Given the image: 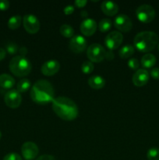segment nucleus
Returning <instances> with one entry per match:
<instances>
[{
  "instance_id": "33",
  "label": "nucleus",
  "mask_w": 159,
  "mask_h": 160,
  "mask_svg": "<svg viewBox=\"0 0 159 160\" xmlns=\"http://www.w3.org/2000/svg\"><path fill=\"white\" fill-rule=\"evenodd\" d=\"M36 160H56V159L54 157V156H51V155L45 154L37 157V159H36Z\"/></svg>"
},
{
  "instance_id": "22",
  "label": "nucleus",
  "mask_w": 159,
  "mask_h": 160,
  "mask_svg": "<svg viewBox=\"0 0 159 160\" xmlns=\"http://www.w3.org/2000/svg\"><path fill=\"white\" fill-rule=\"evenodd\" d=\"M31 81L26 79V78H23V79H21L18 83H17V90L20 93L26 92V91L29 90L30 88H31Z\"/></svg>"
},
{
  "instance_id": "27",
  "label": "nucleus",
  "mask_w": 159,
  "mask_h": 160,
  "mask_svg": "<svg viewBox=\"0 0 159 160\" xmlns=\"http://www.w3.org/2000/svg\"><path fill=\"white\" fill-rule=\"evenodd\" d=\"M6 50L9 54H15L19 52V47L15 42H9L6 46Z\"/></svg>"
},
{
  "instance_id": "3",
  "label": "nucleus",
  "mask_w": 159,
  "mask_h": 160,
  "mask_svg": "<svg viewBox=\"0 0 159 160\" xmlns=\"http://www.w3.org/2000/svg\"><path fill=\"white\" fill-rule=\"evenodd\" d=\"M133 44L138 51L149 52L158 44V35L153 31H141L135 36Z\"/></svg>"
},
{
  "instance_id": "15",
  "label": "nucleus",
  "mask_w": 159,
  "mask_h": 160,
  "mask_svg": "<svg viewBox=\"0 0 159 160\" xmlns=\"http://www.w3.org/2000/svg\"><path fill=\"white\" fill-rule=\"evenodd\" d=\"M150 74L145 69H138L132 76V83L137 87L145 85L149 81Z\"/></svg>"
},
{
  "instance_id": "6",
  "label": "nucleus",
  "mask_w": 159,
  "mask_h": 160,
  "mask_svg": "<svg viewBox=\"0 0 159 160\" xmlns=\"http://www.w3.org/2000/svg\"><path fill=\"white\" fill-rule=\"evenodd\" d=\"M155 10L151 5H140L136 9V16L140 21L143 23H150L155 17Z\"/></svg>"
},
{
  "instance_id": "2",
  "label": "nucleus",
  "mask_w": 159,
  "mask_h": 160,
  "mask_svg": "<svg viewBox=\"0 0 159 160\" xmlns=\"http://www.w3.org/2000/svg\"><path fill=\"white\" fill-rule=\"evenodd\" d=\"M55 90L52 84L46 80H39L31 89V98L34 102L40 104L52 102Z\"/></svg>"
},
{
  "instance_id": "9",
  "label": "nucleus",
  "mask_w": 159,
  "mask_h": 160,
  "mask_svg": "<svg viewBox=\"0 0 159 160\" xmlns=\"http://www.w3.org/2000/svg\"><path fill=\"white\" fill-rule=\"evenodd\" d=\"M4 101L8 107L11 109H17L22 102L21 94L17 89H11L5 95Z\"/></svg>"
},
{
  "instance_id": "23",
  "label": "nucleus",
  "mask_w": 159,
  "mask_h": 160,
  "mask_svg": "<svg viewBox=\"0 0 159 160\" xmlns=\"http://www.w3.org/2000/svg\"><path fill=\"white\" fill-rule=\"evenodd\" d=\"M59 31L65 38H73L74 34V29L69 24H62L59 28Z\"/></svg>"
},
{
  "instance_id": "35",
  "label": "nucleus",
  "mask_w": 159,
  "mask_h": 160,
  "mask_svg": "<svg viewBox=\"0 0 159 160\" xmlns=\"http://www.w3.org/2000/svg\"><path fill=\"white\" fill-rule=\"evenodd\" d=\"M105 59H107L108 60H112V59H114V54L113 52H112V51L108 50V52H106Z\"/></svg>"
},
{
  "instance_id": "7",
  "label": "nucleus",
  "mask_w": 159,
  "mask_h": 160,
  "mask_svg": "<svg viewBox=\"0 0 159 160\" xmlns=\"http://www.w3.org/2000/svg\"><path fill=\"white\" fill-rule=\"evenodd\" d=\"M23 24L29 34H36L40 30V21L34 14H26L23 18Z\"/></svg>"
},
{
  "instance_id": "36",
  "label": "nucleus",
  "mask_w": 159,
  "mask_h": 160,
  "mask_svg": "<svg viewBox=\"0 0 159 160\" xmlns=\"http://www.w3.org/2000/svg\"><path fill=\"white\" fill-rule=\"evenodd\" d=\"M19 52L20 53V56H25L26 55V53H27V48H26V47H20V48H19Z\"/></svg>"
},
{
  "instance_id": "11",
  "label": "nucleus",
  "mask_w": 159,
  "mask_h": 160,
  "mask_svg": "<svg viewBox=\"0 0 159 160\" xmlns=\"http://www.w3.org/2000/svg\"><path fill=\"white\" fill-rule=\"evenodd\" d=\"M87 42L85 38L80 34L71 38L69 44L70 49L75 53H81L87 48Z\"/></svg>"
},
{
  "instance_id": "32",
  "label": "nucleus",
  "mask_w": 159,
  "mask_h": 160,
  "mask_svg": "<svg viewBox=\"0 0 159 160\" xmlns=\"http://www.w3.org/2000/svg\"><path fill=\"white\" fill-rule=\"evenodd\" d=\"M74 6H72V5H68V6H66L64 8L63 12L65 15H70V14H72L74 12Z\"/></svg>"
},
{
  "instance_id": "21",
  "label": "nucleus",
  "mask_w": 159,
  "mask_h": 160,
  "mask_svg": "<svg viewBox=\"0 0 159 160\" xmlns=\"http://www.w3.org/2000/svg\"><path fill=\"white\" fill-rule=\"evenodd\" d=\"M22 20H23V18H22L21 16H12V17H11L9 19V20H8V27H9V29L11 30L17 29V28L20 26V24H21Z\"/></svg>"
},
{
  "instance_id": "19",
  "label": "nucleus",
  "mask_w": 159,
  "mask_h": 160,
  "mask_svg": "<svg viewBox=\"0 0 159 160\" xmlns=\"http://www.w3.org/2000/svg\"><path fill=\"white\" fill-rule=\"evenodd\" d=\"M156 57L151 53H147L142 57L141 64L144 68H152L156 63Z\"/></svg>"
},
{
  "instance_id": "39",
  "label": "nucleus",
  "mask_w": 159,
  "mask_h": 160,
  "mask_svg": "<svg viewBox=\"0 0 159 160\" xmlns=\"http://www.w3.org/2000/svg\"><path fill=\"white\" fill-rule=\"evenodd\" d=\"M1 138H2V133L1 131H0V139H1Z\"/></svg>"
},
{
  "instance_id": "20",
  "label": "nucleus",
  "mask_w": 159,
  "mask_h": 160,
  "mask_svg": "<svg viewBox=\"0 0 159 160\" xmlns=\"http://www.w3.org/2000/svg\"><path fill=\"white\" fill-rule=\"evenodd\" d=\"M135 52V48L131 45H126L120 48L118 55L122 59H127L132 56Z\"/></svg>"
},
{
  "instance_id": "26",
  "label": "nucleus",
  "mask_w": 159,
  "mask_h": 160,
  "mask_svg": "<svg viewBox=\"0 0 159 160\" xmlns=\"http://www.w3.org/2000/svg\"><path fill=\"white\" fill-rule=\"evenodd\" d=\"M148 160H159V148H151L147 152Z\"/></svg>"
},
{
  "instance_id": "40",
  "label": "nucleus",
  "mask_w": 159,
  "mask_h": 160,
  "mask_svg": "<svg viewBox=\"0 0 159 160\" xmlns=\"http://www.w3.org/2000/svg\"><path fill=\"white\" fill-rule=\"evenodd\" d=\"M157 49H158V51H159V44L157 45Z\"/></svg>"
},
{
  "instance_id": "10",
  "label": "nucleus",
  "mask_w": 159,
  "mask_h": 160,
  "mask_svg": "<svg viewBox=\"0 0 159 160\" xmlns=\"http://www.w3.org/2000/svg\"><path fill=\"white\" fill-rule=\"evenodd\" d=\"M21 153L26 160H33L38 155V146L33 142H24L21 146Z\"/></svg>"
},
{
  "instance_id": "34",
  "label": "nucleus",
  "mask_w": 159,
  "mask_h": 160,
  "mask_svg": "<svg viewBox=\"0 0 159 160\" xmlns=\"http://www.w3.org/2000/svg\"><path fill=\"white\" fill-rule=\"evenodd\" d=\"M87 0H76V1L74 2L75 6H77V7L79 8L84 7V6L87 5Z\"/></svg>"
},
{
  "instance_id": "17",
  "label": "nucleus",
  "mask_w": 159,
  "mask_h": 160,
  "mask_svg": "<svg viewBox=\"0 0 159 160\" xmlns=\"http://www.w3.org/2000/svg\"><path fill=\"white\" fill-rule=\"evenodd\" d=\"M88 84L94 89H101L105 85V80L99 75L90 77L88 79Z\"/></svg>"
},
{
  "instance_id": "14",
  "label": "nucleus",
  "mask_w": 159,
  "mask_h": 160,
  "mask_svg": "<svg viewBox=\"0 0 159 160\" xmlns=\"http://www.w3.org/2000/svg\"><path fill=\"white\" fill-rule=\"evenodd\" d=\"M98 24L96 21L91 18L84 19L80 23V29L81 33L85 36H91L96 31Z\"/></svg>"
},
{
  "instance_id": "24",
  "label": "nucleus",
  "mask_w": 159,
  "mask_h": 160,
  "mask_svg": "<svg viewBox=\"0 0 159 160\" xmlns=\"http://www.w3.org/2000/svg\"><path fill=\"white\" fill-rule=\"evenodd\" d=\"M112 22L110 19L108 18H104L102 20H100L99 24H98V28H99L100 31L102 33L107 32L109 30L112 28Z\"/></svg>"
},
{
  "instance_id": "13",
  "label": "nucleus",
  "mask_w": 159,
  "mask_h": 160,
  "mask_svg": "<svg viewBox=\"0 0 159 160\" xmlns=\"http://www.w3.org/2000/svg\"><path fill=\"white\" fill-rule=\"evenodd\" d=\"M59 69H60V63L59 61L55 59H50L44 62L41 70L45 76L51 77L57 73Z\"/></svg>"
},
{
  "instance_id": "29",
  "label": "nucleus",
  "mask_w": 159,
  "mask_h": 160,
  "mask_svg": "<svg viewBox=\"0 0 159 160\" xmlns=\"http://www.w3.org/2000/svg\"><path fill=\"white\" fill-rule=\"evenodd\" d=\"M3 160H22V157L19 154L15 152H11L6 155Z\"/></svg>"
},
{
  "instance_id": "1",
  "label": "nucleus",
  "mask_w": 159,
  "mask_h": 160,
  "mask_svg": "<svg viewBox=\"0 0 159 160\" xmlns=\"http://www.w3.org/2000/svg\"><path fill=\"white\" fill-rule=\"evenodd\" d=\"M52 109L55 113L63 120L71 121L78 117L79 109L76 103L64 96L55 98L52 101Z\"/></svg>"
},
{
  "instance_id": "8",
  "label": "nucleus",
  "mask_w": 159,
  "mask_h": 160,
  "mask_svg": "<svg viewBox=\"0 0 159 160\" xmlns=\"http://www.w3.org/2000/svg\"><path fill=\"white\" fill-rule=\"evenodd\" d=\"M123 41V36L119 31H112L106 35L104 44L108 50H115L121 45Z\"/></svg>"
},
{
  "instance_id": "18",
  "label": "nucleus",
  "mask_w": 159,
  "mask_h": 160,
  "mask_svg": "<svg viewBox=\"0 0 159 160\" xmlns=\"http://www.w3.org/2000/svg\"><path fill=\"white\" fill-rule=\"evenodd\" d=\"M15 84V80L8 73H2L0 75V87L5 89H10Z\"/></svg>"
},
{
  "instance_id": "37",
  "label": "nucleus",
  "mask_w": 159,
  "mask_h": 160,
  "mask_svg": "<svg viewBox=\"0 0 159 160\" xmlns=\"http://www.w3.org/2000/svg\"><path fill=\"white\" fill-rule=\"evenodd\" d=\"M6 52L4 48H0V61L2 60L5 57H6Z\"/></svg>"
},
{
  "instance_id": "16",
  "label": "nucleus",
  "mask_w": 159,
  "mask_h": 160,
  "mask_svg": "<svg viewBox=\"0 0 159 160\" xmlns=\"http://www.w3.org/2000/svg\"><path fill=\"white\" fill-rule=\"evenodd\" d=\"M101 8L102 12L105 15L112 17L116 15L118 12V6L117 3L112 1H104L101 5Z\"/></svg>"
},
{
  "instance_id": "38",
  "label": "nucleus",
  "mask_w": 159,
  "mask_h": 160,
  "mask_svg": "<svg viewBox=\"0 0 159 160\" xmlns=\"http://www.w3.org/2000/svg\"><path fill=\"white\" fill-rule=\"evenodd\" d=\"M80 15H81V17H84V19H87V16H88V13H87V11H82V12H81V13H80Z\"/></svg>"
},
{
  "instance_id": "25",
  "label": "nucleus",
  "mask_w": 159,
  "mask_h": 160,
  "mask_svg": "<svg viewBox=\"0 0 159 160\" xmlns=\"http://www.w3.org/2000/svg\"><path fill=\"white\" fill-rule=\"evenodd\" d=\"M94 68V66L93 62L90 61H85L83 62L82 66H81V70L83 73H86V74L91 73L93 72Z\"/></svg>"
},
{
  "instance_id": "30",
  "label": "nucleus",
  "mask_w": 159,
  "mask_h": 160,
  "mask_svg": "<svg viewBox=\"0 0 159 160\" xmlns=\"http://www.w3.org/2000/svg\"><path fill=\"white\" fill-rule=\"evenodd\" d=\"M150 75L154 79L158 80L159 79V68L158 67H154L152 68L150 71Z\"/></svg>"
},
{
  "instance_id": "31",
  "label": "nucleus",
  "mask_w": 159,
  "mask_h": 160,
  "mask_svg": "<svg viewBox=\"0 0 159 160\" xmlns=\"http://www.w3.org/2000/svg\"><path fill=\"white\" fill-rule=\"evenodd\" d=\"M9 2L7 0H0V10H6L9 9Z\"/></svg>"
},
{
  "instance_id": "5",
  "label": "nucleus",
  "mask_w": 159,
  "mask_h": 160,
  "mask_svg": "<svg viewBox=\"0 0 159 160\" xmlns=\"http://www.w3.org/2000/svg\"><path fill=\"white\" fill-rule=\"evenodd\" d=\"M106 50L101 45L93 43L87 48V58L92 62H100L105 58Z\"/></svg>"
},
{
  "instance_id": "28",
  "label": "nucleus",
  "mask_w": 159,
  "mask_h": 160,
  "mask_svg": "<svg viewBox=\"0 0 159 160\" xmlns=\"http://www.w3.org/2000/svg\"><path fill=\"white\" fill-rule=\"evenodd\" d=\"M127 65L131 70H133L137 71L139 69V67H140V62L137 59H135V58H131V59H129V61L127 62Z\"/></svg>"
},
{
  "instance_id": "12",
  "label": "nucleus",
  "mask_w": 159,
  "mask_h": 160,
  "mask_svg": "<svg viewBox=\"0 0 159 160\" xmlns=\"http://www.w3.org/2000/svg\"><path fill=\"white\" fill-rule=\"evenodd\" d=\"M114 25L118 31L122 32H128L132 29V22L127 15L119 14L115 18Z\"/></svg>"
},
{
  "instance_id": "4",
  "label": "nucleus",
  "mask_w": 159,
  "mask_h": 160,
  "mask_svg": "<svg viewBox=\"0 0 159 160\" xmlns=\"http://www.w3.org/2000/svg\"><path fill=\"white\" fill-rule=\"evenodd\" d=\"M9 68L12 74L18 78H22L27 76L31 73L32 65L26 56H17L10 60Z\"/></svg>"
}]
</instances>
